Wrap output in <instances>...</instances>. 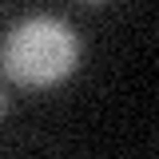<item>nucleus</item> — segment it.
I'll return each instance as SVG.
<instances>
[{
	"mask_svg": "<svg viewBox=\"0 0 159 159\" xmlns=\"http://www.w3.org/2000/svg\"><path fill=\"white\" fill-rule=\"evenodd\" d=\"M80 64L76 32L56 16H28L0 44V72L20 88H52Z\"/></svg>",
	"mask_w": 159,
	"mask_h": 159,
	"instance_id": "1",
	"label": "nucleus"
},
{
	"mask_svg": "<svg viewBox=\"0 0 159 159\" xmlns=\"http://www.w3.org/2000/svg\"><path fill=\"white\" fill-rule=\"evenodd\" d=\"M4 107H8V99H4V92H0V116H4Z\"/></svg>",
	"mask_w": 159,
	"mask_h": 159,
	"instance_id": "2",
	"label": "nucleus"
},
{
	"mask_svg": "<svg viewBox=\"0 0 159 159\" xmlns=\"http://www.w3.org/2000/svg\"><path fill=\"white\" fill-rule=\"evenodd\" d=\"M88 4H99V0H88Z\"/></svg>",
	"mask_w": 159,
	"mask_h": 159,
	"instance_id": "3",
	"label": "nucleus"
}]
</instances>
